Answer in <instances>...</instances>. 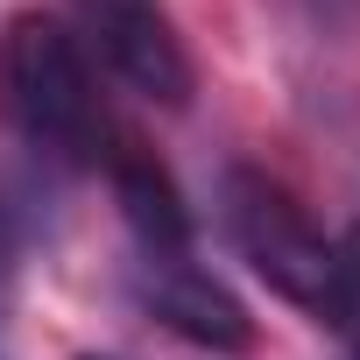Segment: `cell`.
Listing matches in <instances>:
<instances>
[{
    "label": "cell",
    "instance_id": "cell-4",
    "mask_svg": "<svg viewBox=\"0 0 360 360\" xmlns=\"http://www.w3.org/2000/svg\"><path fill=\"white\" fill-rule=\"evenodd\" d=\"M141 304H148L176 339H191V346H205V353H248V346H255L248 304H240L212 269H198L191 255L141 262Z\"/></svg>",
    "mask_w": 360,
    "mask_h": 360
},
{
    "label": "cell",
    "instance_id": "cell-1",
    "mask_svg": "<svg viewBox=\"0 0 360 360\" xmlns=\"http://www.w3.org/2000/svg\"><path fill=\"white\" fill-rule=\"evenodd\" d=\"M0 113L36 155L64 169H106L120 155L92 57L57 15H15L0 29Z\"/></svg>",
    "mask_w": 360,
    "mask_h": 360
},
{
    "label": "cell",
    "instance_id": "cell-2",
    "mask_svg": "<svg viewBox=\"0 0 360 360\" xmlns=\"http://www.w3.org/2000/svg\"><path fill=\"white\" fill-rule=\"evenodd\" d=\"M219 219L233 255L297 311H311L318 325L339 332V304H346V269H339V240H325L311 226V212L262 169H226L219 184Z\"/></svg>",
    "mask_w": 360,
    "mask_h": 360
},
{
    "label": "cell",
    "instance_id": "cell-5",
    "mask_svg": "<svg viewBox=\"0 0 360 360\" xmlns=\"http://www.w3.org/2000/svg\"><path fill=\"white\" fill-rule=\"evenodd\" d=\"M106 176H113V198H120V219H127L141 262L191 255V205H184V191L169 184V169L155 155H141L134 141H120V155L106 162Z\"/></svg>",
    "mask_w": 360,
    "mask_h": 360
},
{
    "label": "cell",
    "instance_id": "cell-6",
    "mask_svg": "<svg viewBox=\"0 0 360 360\" xmlns=\"http://www.w3.org/2000/svg\"><path fill=\"white\" fill-rule=\"evenodd\" d=\"M78 360H106V353H78Z\"/></svg>",
    "mask_w": 360,
    "mask_h": 360
},
{
    "label": "cell",
    "instance_id": "cell-3",
    "mask_svg": "<svg viewBox=\"0 0 360 360\" xmlns=\"http://www.w3.org/2000/svg\"><path fill=\"white\" fill-rule=\"evenodd\" d=\"M71 15L85 57H99L127 92H141L148 106H191L198 71L162 0H71Z\"/></svg>",
    "mask_w": 360,
    "mask_h": 360
}]
</instances>
